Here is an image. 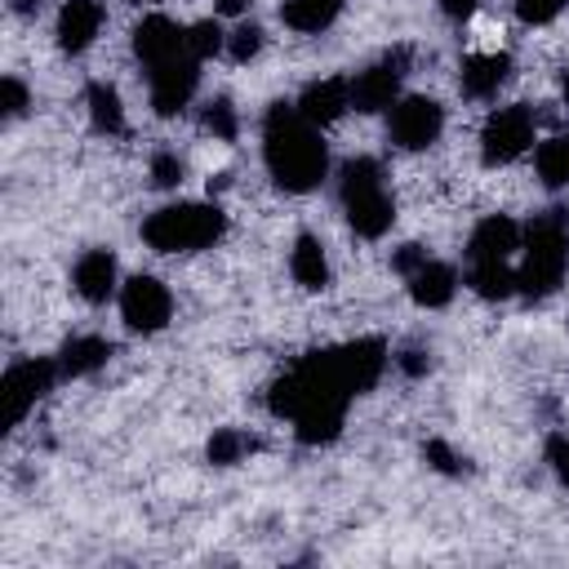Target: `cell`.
I'll use <instances>...</instances> for the list:
<instances>
[{"label":"cell","mask_w":569,"mask_h":569,"mask_svg":"<svg viewBox=\"0 0 569 569\" xmlns=\"http://www.w3.org/2000/svg\"><path fill=\"white\" fill-rule=\"evenodd\" d=\"M351 396L356 387L347 378L342 351L329 347V351L302 356L284 378H276L267 391V409L276 418H289L302 445H329L342 431Z\"/></svg>","instance_id":"obj_1"},{"label":"cell","mask_w":569,"mask_h":569,"mask_svg":"<svg viewBox=\"0 0 569 569\" xmlns=\"http://www.w3.org/2000/svg\"><path fill=\"white\" fill-rule=\"evenodd\" d=\"M262 160L276 187L302 196L325 182L329 173V147L320 138V124H311L298 102H271L262 116Z\"/></svg>","instance_id":"obj_2"},{"label":"cell","mask_w":569,"mask_h":569,"mask_svg":"<svg viewBox=\"0 0 569 569\" xmlns=\"http://www.w3.org/2000/svg\"><path fill=\"white\" fill-rule=\"evenodd\" d=\"M525 258L516 271V289L529 298H547L560 289L565 271H569V213L565 209H547L525 227L520 240Z\"/></svg>","instance_id":"obj_3"},{"label":"cell","mask_w":569,"mask_h":569,"mask_svg":"<svg viewBox=\"0 0 569 569\" xmlns=\"http://www.w3.org/2000/svg\"><path fill=\"white\" fill-rule=\"evenodd\" d=\"M338 196H342V213H347L356 236L378 240V236L391 231L396 204H391V191H387V173H382V164L373 156H356V160L342 164Z\"/></svg>","instance_id":"obj_4"},{"label":"cell","mask_w":569,"mask_h":569,"mask_svg":"<svg viewBox=\"0 0 569 569\" xmlns=\"http://www.w3.org/2000/svg\"><path fill=\"white\" fill-rule=\"evenodd\" d=\"M222 231H227V213L204 200L164 204V209L147 213V222H142V240L156 253H196V249H209L213 240H222Z\"/></svg>","instance_id":"obj_5"},{"label":"cell","mask_w":569,"mask_h":569,"mask_svg":"<svg viewBox=\"0 0 569 569\" xmlns=\"http://www.w3.org/2000/svg\"><path fill=\"white\" fill-rule=\"evenodd\" d=\"M58 360H44V356H27V360H13L0 378V396H4V427H18L36 400H44L58 382Z\"/></svg>","instance_id":"obj_6"},{"label":"cell","mask_w":569,"mask_h":569,"mask_svg":"<svg viewBox=\"0 0 569 569\" xmlns=\"http://www.w3.org/2000/svg\"><path fill=\"white\" fill-rule=\"evenodd\" d=\"M533 142V111L525 102H511V107H498L485 129H480V156L485 164H511L516 156H525Z\"/></svg>","instance_id":"obj_7"},{"label":"cell","mask_w":569,"mask_h":569,"mask_svg":"<svg viewBox=\"0 0 569 569\" xmlns=\"http://www.w3.org/2000/svg\"><path fill=\"white\" fill-rule=\"evenodd\" d=\"M440 129H445V111H440L436 98H427V93H409V98H396V102H391L387 133H391L396 147H405V151H422V147H431V142L440 138Z\"/></svg>","instance_id":"obj_8"},{"label":"cell","mask_w":569,"mask_h":569,"mask_svg":"<svg viewBox=\"0 0 569 569\" xmlns=\"http://www.w3.org/2000/svg\"><path fill=\"white\" fill-rule=\"evenodd\" d=\"M120 316H124V325L133 333H156L173 316V293L156 276H133L120 289Z\"/></svg>","instance_id":"obj_9"},{"label":"cell","mask_w":569,"mask_h":569,"mask_svg":"<svg viewBox=\"0 0 569 569\" xmlns=\"http://www.w3.org/2000/svg\"><path fill=\"white\" fill-rule=\"evenodd\" d=\"M405 67H409V49H391V53H382L373 67L356 71V76H351V107H356V111H382V107H391V102L400 98V76H405Z\"/></svg>","instance_id":"obj_10"},{"label":"cell","mask_w":569,"mask_h":569,"mask_svg":"<svg viewBox=\"0 0 569 569\" xmlns=\"http://www.w3.org/2000/svg\"><path fill=\"white\" fill-rule=\"evenodd\" d=\"M147 80H151V111L156 116H178L191 102L196 84H200V58L182 53V58L147 71Z\"/></svg>","instance_id":"obj_11"},{"label":"cell","mask_w":569,"mask_h":569,"mask_svg":"<svg viewBox=\"0 0 569 569\" xmlns=\"http://www.w3.org/2000/svg\"><path fill=\"white\" fill-rule=\"evenodd\" d=\"M133 53H138V62H142L147 71H156V67H164V62L191 53V49H187V27H178V22L164 18V13H151V18H142L138 31H133ZM191 58H196V53H191Z\"/></svg>","instance_id":"obj_12"},{"label":"cell","mask_w":569,"mask_h":569,"mask_svg":"<svg viewBox=\"0 0 569 569\" xmlns=\"http://www.w3.org/2000/svg\"><path fill=\"white\" fill-rule=\"evenodd\" d=\"M520 240H525L520 222H511L507 213H489L476 222V231L467 240V262H511Z\"/></svg>","instance_id":"obj_13"},{"label":"cell","mask_w":569,"mask_h":569,"mask_svg":"<svg viewBox=\"0 0 569 569\" xmlns=\"http://www.w3.org/2000/svg\"><path fill=\"white\" fill-rule=\"evenodd\" d=\"M298 111H302L311 124H333L342 111H351V80H342V76L311 80V84L298 93Z\"/></svg>","instance_id":"obj_14"},{"label":"cell","mask_w":569,"mask_h":569,"mask_svg":"<svg viewBox=\"0 0 569 569\" xmlns=\"http://www.w3.org/2000/svg\"><path fill=\"white\" fill-rule=\"evenodd\" d=\"M98 31H102V4L98 0H67L58 9V44L67 53H84Z\"/></svg>","instance_id":"obj_15"},{"label":"cell","mask_w":569,"mask_h":569,"mask_svg":"<svg viewBox=\"0 0 569 569\" xmlns=\"http://www.w3.org/2000/svg\"><path fill=\"white\" fill-rule=\"evenodd\" d=\"M71 280H76V293H80L84 302H107V298L116 293V253H111V249H89V253H80Z\"/></svg>","instance_id":"obj_16"},{"label":"cell","mask_w":569,"mask_h":569,"mask_svg":"<svg viewBox=\"0 0 569 569\" xmlns=\"http://www.w3.org/2000/svg\"><path fill=\"white\" fill-rule=\"evenodd\" d=\"M338 351H342V365H347V378H351L356 396L378 387V378L387 369V342L382 338H356V342H342Z\"/></svg>","instance_id":"obj_17"},{"label":"cell","mask_w":569,"mask_h":569,"mask_svg":"<svg viewBox=\"0 0 569 569\" xmlns=\"http://www.w3.org/2000/svg\"><path fill=\"white\" fill-rule=\"evenodd\" d=\"M511 76V58L507 53H471L462 58V93L467 98H493L502 89V80Z\"/></svg>","instance_id":"obj_18"},{"label":"cell","mask_w":569,"mask_h":569,"mask_svg":"<svg viewBox=\"0 0 569 569\" xmlns=\"http://www.w3.org/2000/svg\"><path fill=\"white\" fill-rule=\"evenodd\" d=\"M409 280V293H413V302L418 307H445L449 298H453V289H458V271L449 267V262H436V258H427L413 276H405Z\"/></svg>","instance_id":"obj_19"},{"label":"cell","mask_w":569,"mask_h":569,"mask_svg":"<svg viewBox=\"0 0 569 569\" xmlns=\"http://www.w3.org/2000/svg\"><path fill=\"white\" fill-rule=\"evenodd\" d=\"M111 360V342L98 338V333H80V338H67L62 351H58V369L62 378H84L93 369H102Z\"/></svg>","instance_id":"obj_20"},{"label":"cell","mask_w":569,"mask_h":569,"mask_svg":"<svg viewBox=\"0 0 569 569\" xmlns=\"http://www.w3.org/2000/svg\"><path fill=\"white\" fill-rule=\"evenodd\" d=\"M289 271H293V280H298L302 289H325V284H329V258H325V244H320L311 231H302V236L293 240V249H289Z\"/></svg>","instance_id":"obj_21"},{"label":"cell","mask_w":569,"mask_h":569,"mask_svg":"<svg viewBox=\"0 0 569 569\" xmlns=\"http://www.w3.org/2000/svg\"><path fill=\"white\" fill-rule=\"evenodd\" d=\"M342 13V0H284L280 4V22L311 36V31H325L333 18Z\"/></svg>","instance_id":"obj_22"},{"label":"cell","mask_w":569,"mask_h":569,"mask_svg":"<svg viewBox=\"0 0 569 569\" xmlns=\"http://www.w3.org/2000/svg\"><path fill=\"white\" fill-rule=\"evenodd\" d=\"M84 102H89V124H93L98 133H124V107H120L116 84L93 80V84L84 89Z\"/></svg>","instance_id":"obj_23"},{"label":"cell","mask_w":569,"mask_h":569,"mask_svg":"<svg viewBox=\"0 0 569 569\" xmlns=\"http://www.w3.org/2000/svg\"><path fill=\"white\" fill-rule=\"evenodd\" d=\"M467 284H471L480 298L502 302V298L516 293V271H511V262H471V267H467Z\"/></svg>","instance_id":"obj_24"},{"label":"cell","mask_w":569,"mask_h":569,"mask_svg":"<svg viewBox=\"0 0 569 569\" xmlns=\"http://www.w3.org/2000/svg\"><path fill=\"white\" fill-rule=\"evenodd\" d=\"M533 169H538V182L542 187H565L569 182V133H556V138L538 142Z\"/></svg>","instance_id":"obj_25"},{"label":"cell","mask_w":569,"mask_h":569,"mask_svg":"<svg viewBox=\"0 0 569 569\" xmlns=\"http://www.w3.org/2000/svg\"><path fill=\"white\" fill-rule=\"evenodd\" d=\"M253 449H258V440H253L249 431H240V427H218V431L209 436V445H204V453H209L213 467H231V462H240V458L253 453Z\"/></svg>","instance_id":"obj_26"},{"label":"cell","mask_w":569,"mask_h":569,"mask_svg":"<svg viewBox=\"0 0 569 569\" xmlns=\"http://www.w3.org/2000/svg\"><path fill=\"white\" fill-rule=\"evenodd\" d=\"M200 124H204L213 138H222V142H231V138L240 133L236 107H231L227 98H209V102H204V111H200Z\"/></svg>","instance_id":"obj_27"},{"label":"cell","mask_w":569,"mask_h":569,"mask_svg":"<svg viewBox=\"0 0 569 569\" xmlns=\"http://www.w3.org/2000/svg\"><path fill=\"white\" fill-rule=\"evenodd\" d=\"M187 49L204 62V58H213V53H222V49H227V31H222L213 18H204V22L187 27Z\"/></svg>","instance_id":"obj_28"},{"label":"cell","mask_w":569,"mask_h":569,"mask_svg":"<svg viewBox=\"0 0 569 569\" xmlns=\"http://www.w3.org/2000/svg\"><path fill=\"white\" fill-rule=\"evenodd\" d=\"M422 462H427L431 471H440V476H462V471H467V458H462L453 445H445V440H427V445H422Z\"/></svg>","instance_id":"obj_29"},{"label":"cell","mask_w":569,"mask_h":569,"mask_svg":"<svg viewBox=\"0 0 569 569\" xmlns=\"http://www.w3.org/2000/svg\"><path fill=\"white\" fill-rule=\"evenodd\" d=\"M258 49H262V27L240 22V27L227 31V53H231V62H249V58H258Z\"/></svg>","instance_id":"obj_30"},{"label":"cell","mask_w":569,"mask_h":569,"mask_svg":"<svg viewBox=\"0 0 569 569\" xmlns=\"http://www.w3.org/2000/svg\"><path fill=\"white\" fill-rule=\"evenodd\" d=\"M27 107H31L27 84H22L18 76H4V84H0V116H4V120H18Z\"/></svg>","instance_id":"obj_31"},{"label":"cell","mask_w":569,"mask_h":569,"mask_svg":"<svg viewBox=\"0 0 569 569\" xmlns=\"http://www.w3.org/2000/svg\"><path fill=\"white\" fill-rule=\"evenodd\" d=\"M182 173H187V169H182V156H178V151H156V156H151V182H156V187H178Z\"/></svg>","instance_id":"obj_32"},{"label":"cell","mask_w":569,"mask_h":569,"mask_svg":"<svg viewBox=\"0 0 569 569\" xmlns=\"http://www.w3.org/2000/svg\"><path fill=\"white\" fill-rule=\"evenodd\" d=\"M547 462H551L556 480L569 489V431H556V436H547Z\"/></svg>","instance_id":"obj_33"},{"label":"cell","mask_w":569,"mask_h":569,"mask_svg":"<svg viewBox=\"0 0 569 569\" xmlns=\"http://www.w3.org/2000/svg\"><path fill=\"white\" fill-rule=\"evenodd\" d=\"M560 9H565V0H516V13H520V22H529V27H542V22H551Z\"/></svg>","instance_id":"obj_34"},{"label":"cell","mask_w":569,"mask_h":569,"mask_svg":"<svg viewBox=\"0 0 569 569\" xmlns=\"http://www.w3.org/2000/svg\"><path fill=\"white\" fill-rule=\"evenodd\" d=\"M422 262H427V249H422V244H405V249L396 253V271H400V276H413Z\"/></svg>","instance_id":"obj_35"},{"label":"cell","mask_w":569,"mask_h":569,"mask_svg":"<svg viewBox=\"0 0 569 569\" xmlns=\"http://www.w3.org/2000/svg\"><path fill=\"white\" fill-rule=\"evenodd\" d=\"M396 365H400L409 378H418V373H427V365H431V360H427V351H422V347H405V351L396 356Z\"/></svg>","instance_id":"obj_36"},{"label":"cell","mask_w":569,"mask_h":569,"mask_svg":"<svg viewBox=\"0 0 569 569\" xmlns=\"http://www.w3.org/2000/svg\"><path fill=\"white\" fill-rule=\"evenodd\" d=\"M476 4H480V0H440V9H445V18H453V22H462V18H471V13H476Z\"/></svg>","instance_id":"obj_37"},{"label":"cell","mask_w":569,"mask_h":569,"mask_svg":"<svg viewBox=\"0 0 569 569\" xmlns=\"http://www.w3.org/2000/svg\"><path fill=\"white\" fill-rule=\"evenodd\" d=\"M13 13L31 18V13H40V0H13Z\"/></svg>","instance_id":"obj_38"},{"label":"cell","mask_w":569,"mask_h":569,"mask_svg":"<svg viewBox=\"0 0 569 569\" xmlns=\"http://www.w3.org/2000/svg\"><path fill=\"white\" fill-rule=\"evenodd\" d=\"M253 0H218V13H240V9H249Z\"/></svg>","instance_id":"obj_39"},{"label":"cell","mask_w":569,"mask_h":569,"mask_svg":"<svg viewBox=\"0 0 569 569\" xmlns=\"http://www.w3.org/2000/svg\"><path fill=\"white\" fill-rule=\"evenodd\" d=\"M560 89H565V102H569V71L560 76Z\"/></svg>","instance_id":"obj_40"}]
</instances>
